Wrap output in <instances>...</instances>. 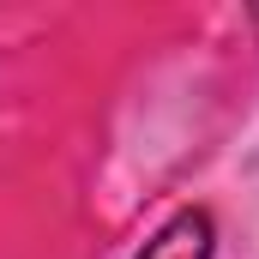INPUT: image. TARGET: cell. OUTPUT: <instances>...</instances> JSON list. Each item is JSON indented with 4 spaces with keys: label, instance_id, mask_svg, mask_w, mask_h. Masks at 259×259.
Here are the masks:
<instances>
[{
    "label": "cell",
    "instance_id": "cell-1",
    "mask_svg": "<svg viewBox=\"0 0 259 259\" xmlns=\"http://www.w3.org/2000/svg\"><path fill=\"white\" fill-rule=\"evenodd\" d=\"M139 259H211V217L205 211H181L157 229V241H145Z\"/></svg>",
    "mask_w": 259,
    "mask_h": 259
}]
</instances>
